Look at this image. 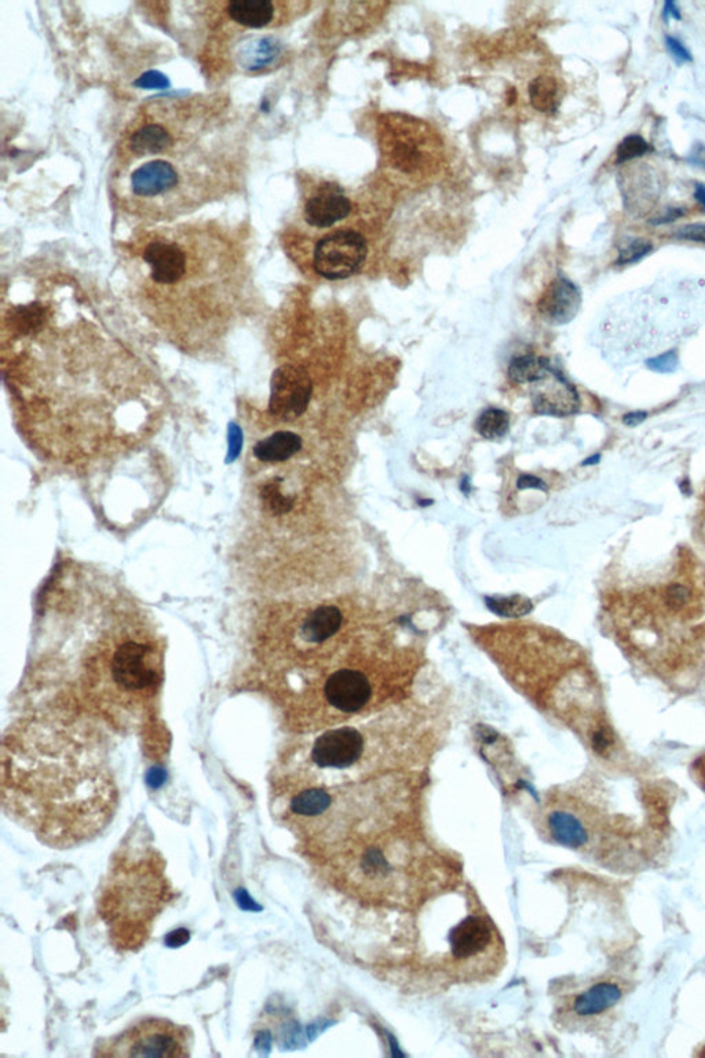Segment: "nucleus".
Instances as JSON below:
<instances>
[{"label":"nucleus","instance_id":"nucleus-4","mask_svg":"<svg viewBox=\"0 0 705 1058\" xmlns=\"http://www.w3.org/2000/svg\"><path fill=\"white\" fill-rule=\"evenodd\" d=\"M119 803L104 736L94 721L42 709L10 727L2 746V805L54 849L91 841Z\"/></svg>","mask_w":705,"mask_h":1058},{"label":"nucleus","instance_id":"nucleus-35","mask_svg":"<svg viewBox=\"0 0 705 1058\" xmlns=\"http://www.w3.org/2000/svg\"><path fill=\"white\" fill-rule=\"evenodd\" d=\"M646 418H648V413H645V411H634V413H630L622 416V424L625 426L635 427L645 422Z\"/></svg>","mask_w":705,"mask_h":1058},{"label":"nucleus","instance_id":"nucleus-17","mask_svg":"<svg viewBox=\"0 0 705 1058\" xmlns=\"http://www.w3.org/2000/svg\"><path fill=\"white\" fill-rule=\"evenodd\" d=\"M580 306V290L562 275L550 283L537 303L543 320L552 326L570 323L578 316Z\"/></svg>","mask_w":705,"mask_h":1058},{"label":"nucleus","instance_id":"nucleus-16","mask_svg":"<svg viewBox=\"0 0 705 1058\" xmlns=\"http://www.w3.org/2000/svg\"><path fill=\"white\" fill-rule=\"evenodd\" d=\"M324 697L334 709L342 713H357L367 704L372 695L370 681L364 674L352 669L329 674L324 684Z\"/></svg>","mask_w":705,"mask_h":1058},{"label":"nucleus","instance_id":"nucleus-3","mask_svg":"<svg viewBox=\"0 0 705 1058\" xmlns=\"http://www.w3.org/2000/svg\"><path fill=\"white\" fill-rule=\"evenodd\" d=\"M246 156L240 123L222 98H153L120 136L110 192L148 226L172 223L240 189Z\"/></svg>","mask_w":705,"mask_h":1058},{"label":"nucleus","instance_id":"nucleus-10","mask_svg":"<svg viewBox=\"0 0 705 1058\" xmlns=\"http://www.w3.org/2000/svg\"><path fill=\"white\" fill-rule=\"evenodd\" d=\"M313 396V380L306 368L284 364L273 372L269 414L280 422L297 421L308 411Z\"/></svg>","mask_w":705,"mask_h":1058},{"label":"nucleus","instance_id":"nucleus-19","mask_svg":"<svg viewBox=\"0 0 705 1058\" xmlns=\"http://www.w3.org/2000/svg\"><path fill=\"white\" fill-rule=\"evenodd\" d=\"M283 56L282 43L273 36H248L238 46L239 68L249 74L266 72L277 66Z\"/></svg>","mask_w":705,"mask_h":1058},{"label":"nucleus","instance_id":"nucleus-30","mask_svg":"<svg viewBox=\"0 0 705 1058\" xmlns=\"http://www.w3.org/2000/svg\"><path fill=\"white\" fill-rule=\"evenodd\" d=\"M678 240L694 241L705 244V223H689L682 226L674 234Z\"/></svg>","mask_w":705,"mask_h":1058},{"label":"nucleus","instance_id":"nucleus-31","mask_svg":"<svg viewBox=\"0 0 705 1058\" xmlns=\"http://www.w3.org/2000/svg\"><path fill=\"white\" fill-rule=\"evenodd\" d=\"M666 45H667V48L668 51H670L671 56H673L674 58L678 61V63H692V61H693V57H692L691 51L684 48L683 43H682L681 40H678V39L674 38V36H667V38H666Z\"/></svg>","mask_w":705,"mask_h":1058},{"label":"nucleus","instance_id":"nucleus-7","mask_svg":"<svg viewBox=\"0 0 705 1058\" xmlns=\"http://www.w3.org/2000/svg\"><path fill=\"white\" fill-rule=\"evenodd\" d=\"M380 162L405 182L426 184L444 163V144L429 123L405 113H386L378 120Z\"/></svg>","mask_w":705,"mask_h":1058},{"label":"nucleus","instance_id":"nucleus-40","mask_svg":"<svg viewBox=\"0 0 705 1058\" xmlns=\"http://www.w3.org/2000/svg\"><path fill=\"white\" fill-rule=\"evenodd\" d=\"M419 503H421L422 506H426V504L433 503V501H419Z\"/></svg>","mask_w":705,"mask_h":1058},{"label":"nucleus","instance_id":"nucleus-22","mask_svg":"<svg viewBox=\"0 0 705 1058\" xmlns=\"http://www.w3.org/2000/svg\"><path fill=\"white\" fill-rule=\"evenodd\" d=\"M620 996H622V991L617 985L612 984V983H601V984L594 985L590 990L581 993L573 1001V1011L580 1017L596 1016V1014L612 1008L614 1003H617Z\"/></svg>","mask_w":705,"mask_h":1058},{"label":"nucleus","instance_id":"nucleus-32","mask_svg":"<svg viewBox=\"0 0 705 1058\" xmlns=\"http://www.w3.org/2000/svg\"><path fill=\"white\" fill-rule=\"evenodd\" d=\"M517 488L518 489H540V491H547V484L542 478L536 477L534 475H521L517 480Z\"/></svg>","mask_w":705,"mask_h":1058},{"label":"nucleus","instance_id":"nucleus-23","mask_svg":"<svg viewBox=\"0 0 705 1058\" xmlns=\"http://www.w3.org/2000/svg\"><path fill=\"white\" fill-rule=\"evenodd\" d=\"M553 365L550 360L535 354L514 357L509 365V378L517 385H532L544 378Z\"/></svg>","mask_w":705,"mask_h":1058},{"label":"nucleus","instance_id":"nucleus-26","mask_svg":"<svg viewBox=\"0 0 705 1058\" xmlns=\"http://www.w3.org/2000/svg\"><path fill=\"white\" fill-rule=\"evenodd\" d=\"M489 609L500 616H519L531 611L532 604L522 597H507V599H488Z\"/></svg>","mask_w":705,"mask_h":1058},{"label":"nucleus","instance_id":"nucleus-11","mask_svg":"<svg viewBox=\"0 0 705 1058\" xmlns=\"http://www.w3.org/2000/svg\"><path fill=\"white\" fill-rule=\"evenodd\" d=\"M223 14L233 24L246 30H272L298 17L308 6L302 2H270V0H231L220 4Z\"/></svg>","mask_w":705,"mask_h":1058},{"label":"nucleus","instance_id":"nucleus-21","mask_svg":"<svg viewBox=\"0 0 705 1058\" xmlns=\"http://www.w3.org/2000/svg\"><path fill=\"white\" fill-rule=\"evenodd\" d=\"M547 828L555 841L568 848H581L588 838L581 821L565 810H553L547 816Z\"/></svg>","mask_w":705,"mask_h":1058},{"label":"nucleus","instance_id":"nucleus-13","mask_svg":"<svg viewBox=\"0 0 705 1058\" xmlns=\"http://www.w3.org/2000/svg\"><path fill=\"white\" fill-rule=\"evenodd\" d=\"M352 211V200L344 189L332 182H323L306 193L302 218L306 225L323 231L344 223Z\"/></svg>","mask_w":705,"mask_h":1058},{"label":"nucleus","instance_id":"nucleus-33","mask_svg":"<svg viewBox=\"0 0 705 1058\" xmlns=\"http://www.w3.org/2000/svg\"><path fill=\"white\" fill-rule=\"evenodd\" d=\"M683 215H686V208H667L663 215L653 218V220L649 221V223H652V225H664V223H674V221L683 217Z\"/></svg>","mask_w":705,"mask_h":1058},{"label":"nucleus","instance_id":"nucleus-8","mask_svg":"<svg viewBox=\"0 0 705 1058\" xmlns=\"http://www.w3.org/2000/svg\"><path fill=\"white\" fill-rule=\"evenodd\" d=\"M187 1028L161 1019H148L107 1042L98 1049L100 1057L185 1058L190 1055Z\"/></svg>","mask_w":705,"mask_h":1058},{"label":"nucleus","instance_id":"nucleus-36","mask_svg":"<svg viewBox=\"0 0 705 1058\" xmlns=\"http://www.w3.org/2000/svg\"><path fill=\"white\" fill-rule=\"evenodd\" d=\"M663 18L664 22H667V24L668 22H670V18H673V20H678V22L679 20H682L681 12H679L675 2H666V4H664Z\"/></svg>","mask_w":705,"mask_h":1058},{"label":"nucleus","instance_id":"nucleus-15","mask_svg":"<svg viewBox=\"0 0 705 1058\" xmlns=\"http://www.w3.org/2000/svg\"><path fill=\"white\" fill-rule=\"evenodd\" d=\"M449 943L455 961L470 966L499 944V934L486 916L470 915L450 931Z\"/></svg>","mask_w":705,"mask_h":1058},{"label":"nucleus","instance_id":"nucleus-25","mask_svg":"<svg viewBox=\"0 0 705 1058\" xmlns=\"http://www.w3.org/2000/svg\"><path fill=\"white\" fill-rule=\"evenodd\" d=\"M475 429L483 439L498 442L509 433L510 416L504 409L491 407V408L483 409L481 415L478 416Z\"/></svg>","mask_w":705,"mask_h":1058},{"label":"nucleus","instance_id":"nucleus-37","mask_svg":"<svg viewBox=\"0 0 705 1058\" xmlns=\"http://www.w3.org/2000/svg\"><path fill=\"white\" fill-rule=\"evenodd\" d=\"M694 199L699 202V205L705 211V185L696 184V188H694Z\"/></svg>","mask_w":705,"mask_h":1058},{"label":"nucleus","instance_id":"nucleus-20","mask_svg":"<svg viewBox=\"0 0 705 1058\" xmlns=\"http://www.w3.org/2000/svg\"><path fill=\"white\" fill-rule=\"evenodd\" d=\"M303 440L291 430H277L252 447L251 454L259 465H283L302 450Z\"/></svg>","mask_w":705,"mask_h":1058},{"label":"nucleus","instance_id":"nucleus-29","mask_svg":"<svg viewBox=\"0 0 705 1058\" xmlns=\"http://www.w3.org/2000/svg\"><path fill=\"white\" fill-rule=\"evenodd\" d=\"M678 364V356H676V352H674V350L664 353L661 356L653 357V359L646 362L648 368L655 371V372H658V374H671V372L676 371Z\"/></svg>","mask_w":705,"mask_h":1058},{"label":"nucleus","instance_id":"nucleus-1","mask_svg":"<svg viewBox=\"0 0 705 1058\" xmlns=\"http://www.w3.org/2000/svg\"><path fill=\"white\" fill-rule=\"evenodd\" d=\"M0 362L15 421L48 459L122 454L161 426L163 383L71 276L17 277L4 288Z\"/></svg>","mask_w":705,"mask_h":1058},{"label":"nucleus","instance_id":"nucleus-28","mask_svg":"<svg viewBox=\"0 0 705 1058\" xmlns=\"http://www.w3.org/2000/svg\"><path fill=\"white\" fill-rule=\"evenodd\" d=\"M653 249V244L646 239H632L622 244L619 249V257H617L616 265L619 267H625V265L637 264L640 259L645 258L648 254H650Z\"/></svg>","mask_w":705,"mask_h":1058},{"label":"nucleus","instance_id":"nucleus-5","mask_svg":"<svg viewBox=\"0 0 705 1058\" xmlns=\"http://www.w3.org/2000/svg\"><path fill=\"white\" fill-rule=\"evenodd\" d=\"M119 256L138 310L187 353L217 346L248 295L243 246L217 223L146 226Z\"/></svg>","mask_w":705,"mask_h":1058},{"label":"nucleus","instance_id":"nucleus-18","mask_svg":"<svg viewBox=\"0 0 705 1058\" xmlns=\"http://www.w3.org/2000/svg\"><path fill=\"white\" fill-rule=\"evenodd\" d=\"M342 620H344V615H342L341 609L336 605H320V607L313 609V611L308 612L300 620L297 627H295V632H297V640L295 641L306 643V645H320V643H326V641H328L329 638L334 637L339 632ZM262 627H266V629L272 630V632L279 633V634L285 635V637L293 640L290 635L277 632V630L272 629V627L264 625V623H262Z\"/></svg>","mask_w":705,"mask_h":1058},{"label":"nucleus","instance_id":"nucleus-24","mask_svg":"<svg viewBox=\"0 0 705 1058\" xmlns=\"http://www.w3.org/2000/svg\"><path fill=\"white\" fill-rule=\"evenodd\" d=\"M532 107L542 113H554L560 108L562 90L553 76H539L529 86Z\"/></svg>","mask_w":705,"mask_h":1058},{"label":"nucleus","instance_id":"nucleus-9","mask_svg":"<svg viewBox=\"0 0 705 1058\" xmlns=\"http://www.w3.org/2000/svg\"><path fill=\"white\" fill-rule=\"evenodd\" d=\"M370 254L367 239L356 229L341 228L323 234L311 254V267L326 280H344L364 267Z\"/></svg>","mask_w":705,"mask_h":1058},{"label":"nucleus","instance_id":"nucleus-38","mask_svg":"<svg viewBox=\"0 0 705 1058\" xmlns=\"http://www.w3.org/2000/svg\"><path fill=\"white\" fill-rule=\"evenodd\" d=\"M460 489H462V493L466 494V495H468L470 491H472V485H470V478H468V476H465V477H463L462 483H460Z\"/></svg>","mask_w":705,"mask_h":1058},{"label":"nucleus","instance_id":"nucleus-27","mask_svg":"<svg viewBox=\"0 0 705 1058\" xmlns=\"http://www.w3.org/2000/svg\"><path fill=\"white\" fill-rule=\"evenodd\" d=\"M650 151H652V146L646 143L642 136L632 134V136H625L624 140L617 146L616 163L622 164L625 162L634 161L643 154L649 153Z\"/></svg>","mask_w":705,"mask_h":1058},{"label":"nucleus","instance_id":"nucleus-39","mask_svg":"<svg viewBox=\"0 0 705 1058\" xmlns=\"http://www.w3.org/2000/svg\"><path fill=\"white\" fill-rule=\"evenodd\" d=\"M599 460H601V455L596 454V455H593V457L587 458L586 460H583V463H581V465L593 466V465H596V463H599Z\"/></svg>","mask_w":705,"mask_h":1058},{"label":"nucleus","instance_id":"nucleus-6","mask_svg":"<svg viewBox=\"0 0 705 1058\" xmlns=\"http://www.w3.org/2000/svg\"><path fill=\"white\" fill-rule=\"evenodd\" d=\"M174 898L159 852L120 853L113 860L98 900V915L118 951H140L154 922Z\"/></svg>","mask_w":705,"mask_h":1058},{"label":"nucleus","instance_id":"nucleus-2","mask_svg":"<svg viewBox=\"0 0 705 1058\" xmlns=\"http://www.w3.org/2000/svg\"><path fill=\"white\" fill-rule=\"evenodd\" d=\"M30 664L46 709L143 730L163 684V641L125 587L68 563L40 599Z\"/></svg>","mask_w":705,"mask_h":1058},{"label":"nucleus","instance_id":"nucleus-14","mask_svg":"<svg viewBox=\"0 0 705 1058\" xmlns=\"http://www.w3.org/2000/svg\"><path fill=\"white\" fill-rule=\"evenodd\" d=\"M532 406L537 415L570 416L580 408L575 386L554 367L537 382L532 383Z\"/></svg>","mask_w":705,"mask_h":1058},{"label":"nucleus","instance_id":"nucleus-12","mask_svg":"<svg viewBox=\"0 0 705 1058\" xmlns=\"http://www.w3.org/2000/svg\"><path fill=\"white\" fill-rule=\"evenodd\" d=\"M364 753V738L356 728H339L324 732L310 748L311 765L318 769L352 768Z\"/></svg>","mask_w":705,"mask_h":1058},{"label":"nucleus","instance_id":"nucleus-34","mask_svg":"<svg viewBox=\"0 0 705 1058\" xmlns=\"http://www.w3.org/2000/svg\"><path fill=\"white\" fill-rule=\"evenodd\" d=\"M688 161L691 162L692 164H694V166H699L702 167V169H705V145H702V144H697V145L694 146L693 152L689 154Z\"/></svg>","mask_w":705,"mask_h":1058}]
</instances>
